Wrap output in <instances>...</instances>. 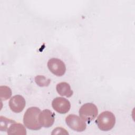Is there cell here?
<instances>
[{"mask_svg": "<svg viewBox=\"0 0 135 135\" xmlns=\"http://www.w3.org/2000/svg\"><path fill=\"white\" fill-rule=\"evenodd\" d=\"M52 106L54 110L60 114L68 113L71 108L70 101L63 97H56L53 99Z\"/></svg>", "mask_w": 135, "mask_h": 135, "instance_id": "6", "label": "cell"}, {"mask_svg": "<svg viewBox=\"0 0 135 135\" xmlns=\"http://www.w3.org/2000/svg\"><path fill=\"white\" fill-rule=\"evenodd\" d=\"M56 90L59 94L68 98H70L73 94L70 84L65 82L59 83L56 86Z\"/></svg>", "mask_w": 135, "mask_h": 135, "instance_id": "9", "label": "cell"}, {"mask_svg": "<svg viewBox=\"0 0 135 135\" xmlns=\"http://www.w3.org/2000/svg\"><path fill=\"white\" fill-rule=\"evenodd\" d=\"M0 92L2 101L8 100L11 97L12 94L10 88L6 85H1L0 86Z\"/></svg>", "mask_w": 135, "mask_h": 135, "instance_id": "12", "label": "cell"}, {"mask_svg": "<svg viewBox=\"0 0 135 135\" xmlns=\"http://www.w3.org/2000/svg\"><path fill=\"white\" fill-rule=\"evenodd\" d=\"M95 123L101 131H108L114 127L115 123V118L111 112L103 111L97 118Z\"/></svg>", "mask_w": 135, "mask_h": 135, "instance_id": "2", "label": "cell"}, {"mask_svg": "<svg viewBox=\"0 0 135 135\" xmlns=\"http://www.w3.org/2000/svg\"><path fill=\"white\" fill-rule=\"evenodd\" d=\"M50 71L57 76H63L66 72V66L64 63L58 58L50 59L47 64Z\"/></svg>", "mask_w": 135, "mask_h": 135, "instance_id": "4", "label": "cell"}, {"mask_svg": "<svg viewBox=\"0 0 135 135\" xmlns=\"http://www.w3.org/2000/svg\"><path fill=\"white\" fill-rule=\"evenodd\" d=\"M35 81L40 86H47L50 84L51 80L43 75H37L35 78Z\"/></svg>", "mask_w": 135, "mask_h": 135, "instance_id": "13", "label": "cell"}, {"mask_svg": "<svg viewBox=\"0 0 135 135\" xmlns=\"http://www.w3.org/2000/svg\"><path fill=\"white\" fill-rule=\"evenodd\" d=\"M69 134V133L66 131V130L62 128H60V127H58L56 128L55 129H54L53 130V132L52 133V134Z\"/></svg>", "mask_w": 135, "mask_h": 135, "instance_id": "14", "label": "cell"}, {"mask_svg": "<svg viewBox=\"0 0 135 135\" xmlns=\"http://www.w3.org/2000/svg\"><path fill=\"white\" fill-rule=\"evenodd\" d=\"M55 120L54 113L49 109H44L40 114V122L42 127L50 128L54 123Z\"/></svg>", "mask_w": 135, "mask_h": 135, "instance_id": "8", "label": "cell"}, {"mask_svg": "<svg viewBox=\"0 0 135 135\" xmlns=\"http://www.w3.org/2000/svg\"><path fill=\"white\" fill-rule=\"evenodd\" d=\"M80 117L84 121L90 123L97 116L98 110L97 106L92 103H86L80 108L79 111Z\"/></svg>", "mask_w": 135, "mask_h": 135, "instance_id": "3", "label": "cell"}, {"mask_svg": "<svg viewBox=\"0 0 135 135\" xmlns=\"http://www.w3.org/2000/svg\"><path fill=\"white\" fill-rule=\"evenodd\" d=\"M65 122L69 128L77 132L84 131L86 128L85 121L75 114L68 115L65 118Z\"/></svg>", "mask_w": 135, "mask_h": 135, "instance_id": "5", "label": "cell"}, {"mask_svg": "<svg viewBox=\"0 0 135 135\" xmlns=\"http://www.w3.org/2000/svg\"><path fill=\"white\" fill-rule=\"evenodd\" d=\"M14 122L15 121L1 115L0 117V130L7 131L10 125Z\"/></svg>", "mask_w": 135, "mask_h": 135, "instance_id": "11", "label": "cell"}, {"mask_svg": "<svg viewBox=\"0 0 135 135\" xmlns=\"http://www.w3.org/2000/svg\"><path fill=\"white\" fill-rule=\"evenodd\" d=\"M41 110L35 107H32L27 109L23 117V123L25 127L32 130H38L41 129L40 122Z\"/></svg>", "mask_w": 135, "mask_h": 135, "instance_id": "1", "label": "cell"}, {"mask_svg": "<svg viewBox=\"0 0 135 135\" xmlns=\"http://www.w3.org/2000/svg\"><path fill=\"white\" fill-rule=\"evenodd\" d=\"M26 104L25 100L21 95H15L12 97L9 101L11 110L15 113H20L24 109Z\"/></svg>", "mask_w": 135, "mask_h": 135, "instance_id": "7", "label": "cell"}, {"mask_svg": "<svg viewBox=\"0 0 135 135\" xmlns=\"http://www.w3.org/2000/svg\"><path fill=\"white\" fill-rule=\"evenodd\" d=\"M7 132L9 134H26V130L25 126L19 123H13L9 127Z\"/></svg>", "mask_w": 135, "mask_h": 135, "instance_id": "10", "label": "cell"}]
</instances>
